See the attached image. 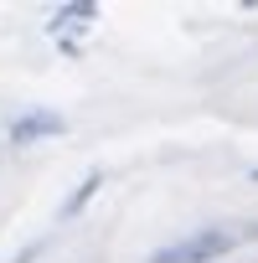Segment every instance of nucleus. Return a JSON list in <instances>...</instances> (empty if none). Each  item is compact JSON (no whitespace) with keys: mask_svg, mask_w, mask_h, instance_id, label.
<instances>
[{"mask_svg":"<svg viewBox=\"0 0 258 263\" xmlns=\"http://www.w3.org/2000/svg\"><path fill=\"white\" fill-rule=\"evenodd\" d=\"M57 129H62L57 114H26V119L11 124V140H16V145H31V140H42V135H57Z\"/></svg>","mask_w":258,"mask_h":263,"instance_id":"2","label":"nucleus"},{"mask_svg":"<svg viewBox=\"0 0 258 263\" xmlns=\"http://www.w3.org/2000/svg\"><path fill=\"white\" fill-rule=\"evenodd\" d=\"M227 248H232V237H227V232L201 227V232H191V237H181V242L160 248L150 263H212V258H217V253H227Z\"/></svg>","mask_w":258,"mask_h":263,"instance_id":"1","label":"nucleus"}]
</instances>
